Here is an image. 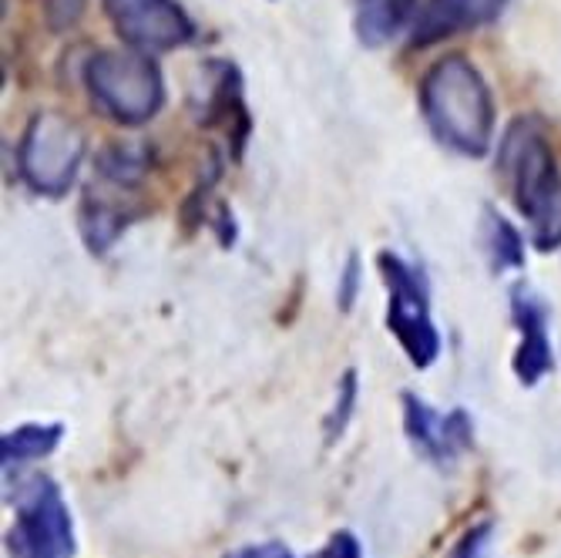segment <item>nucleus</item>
Returning a JSON list of instances; mask_svg holds the SVG:
<instances>
[{
	"instance_id": "obj_2",
	"label": "nucleus",
	"mask_w": 561,
	"mask_h": 558,
	"mask_svg": "<svg viewBox=\"0 0 561 558\" xmlns=\"http://www.w3.org/2000/svg\"><path fill=\"white\" fill-rule=\"evenodd\" d=\"M497 172L518 213L531 223L538 249L561 246V175L538 118H518L497 148Z\"/></svg>"
},
{
	"instance_id": "obj_6",
	"label": "nucleus",
	"mask_w": 561,
	"mask_h": 558,
	"mask_svg": "<svg viewBox=\"0 0 561 558\" xmlns=\"http://www.w3.org/2000/svg\"><path fill=\"white\" fill-rule=\"evenodd\" d=\"M377 263L390 289L387 330L403 346L407 361L417 371H427L440 357V333L431 317V286L424 273L411 263H403L397 252H380Z\"/></svg>"
},
{
	"instance_id": "obj_8",
	"label": "nucleus",
	"mask_w": 561,
	"mask_h": 558,
	"mask_svg": "<svg viewBox=\"0 0 561 558\" xmlns=\"http://www.w3.org/2000/svg\"><path fill=\"white\" fill-rule=\"evenodd\" d=\"M403 431L421 458L437 468H450L465 451L474 447V421L465 408L434 411L431 403L407 390L403 397Z\"/></svg>"
},
{
	"instance_id": "obj_19",
	"label": "nucleus",
	"mask_w": 561,
	"mask_h": 558,
	"mask_svg": "<svg viewBox=\"0 0 561 558\" xmlns=\"http://www.w3.org/2000/svg\"><path fill=\"white\" fill-rule=\"evenodd\" d=\"M360 257H350L346 266H343V276H340V286H336V299H340V310H353V303H356V293H360Z\"/></svg>"
},
{
	"instance_id": "obj_20",
	"label": "nucleus",
	"mask_w": 561,
	"mask_h": 558,
	"mask_svg": "<svg viewBox=\"0 0 561 558\" xmlns=\"http://www.w3.org/2000/svg\"><path fill=\"white\" fill-rule=\"evenodd\" d=\"M491 522H481V525H474L461 542H457V548L450 551V558H484V551H488V545H491Z\"/></svg>"
},
{
	"instance_id": "obj_21",
	"label": "nucleus",
	"mask_w": 561,
	"mask_h": 558,
	"mask_svg": "<svg viewBox=\"0 0 561 558\" xmlns=\"http://www.w3.org/2000/svg\"><path fill=\"white\" fill-rule=\"evenodd\" d=\"M226 558H296V555L283 542H252V545L232 548Z\"/></svg>"
},
{
	"instance_id": "obj_13",
	"label": "nucleus",
	"mask_w": 561,
	"mask_h": 558,
	"mask_svg": "<svg viewBox=\"0 0 561 558\" xmlns=\"http://www.w3.org/2000/svg\"><path fill=\"white\" fill-rule=\"evenodd\" d=\"M481 239H484V252H488V263H491L494 273L522 270L525 266V239L518 236V229L507 223L501 213L484 209Z\"/></svg>"
},
{
	"instance_id": "obj_14",
	"label": "nucleus",
	"mask_w": 561,
	"mask_h": 558,
	"mask_svg": "<svg viewBox=\"0 0 561 558\" xmlns=\"http://www.w3.org/2000/svg\"><path fill=\"white\" fill-rule=\"evenodd\" d=\"M125 229V216L112 206H101V202H88L81 213V232L91 252H105L112 249V242L122 236Z\"/></svg>"
},
{
	"instance_id": "obj_3",
	"label": "nucleus",
	"mask_w": 561,
	"mask_h": 558,
	"mask_svg": "<svg viewBox=\"0 0 561 558\" xmlns=\"http://www.w3.org/2000/svg\"><path fill=\"white\" fill-rule=\"evenodd\" d=\"M91 101L118 125H145L165 105V81L148 50H101L84 68Z\"/></svg>"
},
{
	"instance_id": "obj_11",
	"label": "nucleus",
	"mask_w": 561,
	"mask_h": 558,
	"mask_svg": "<svg viewBox=\"0 0 561 558\" xmlns=\"http://www.w3.org/2000/svg\"><path fill=\"white\" fill-rule=\"evenodd\" d=\"M65 437V424H21L11 428L4 437H0V462H4V471L41 462L47 454H55L58 444Z\"/></svg>"
},
{
	"instance_id": "obj_10",
	"label": "nucleus",
	"mask_w": 561,
	"mask_h": 558,
	"mask_svg": "<svg viewBox=\"0 0 561 558\" xmlns=\"http://www.w3.org/2000/svg\"><path fill=\"white\" fill-rule=\"evenodd\" d=\"M507 0H431L411 27L414 47H431L444 37L488 27L501 18Z\"/></svg>"
},
{
	"instance_id": "obj_7",
	"label": "nucleus",
	"mask_w": 561,
	"mask_h": 558,
	"mask_svg": "<svg viewBox=\"0 0 561 558\" xmlns=\"http://www.w3.org/2000/svg\"><path fill=\"white\" fill-rule=\"evenodd\" d=\"M105 11L128 47L148 50H175L195 37L192 18L175 0H105Z\"/></svg>"
},
{
	"instance_id": "obj_17",
	"label": "nucleus",
	"mask_w": 561,
	"mask_h": 558,
	"mask_svg": "<svg viewBox=\"0 0 561 558\" xmlns=\"http://www.w3.org/2000/svg\"><path fill=\"white\" fill-rule=\"evenodd\" d=\"M88 0H44V18L50 31H68L81 21Z\"/></svg>"
},
{
	"instance_id": "obj_4",
	"label": "nucleus",
	"mask_w": 561,
	"mask_h": 558,
	"mask_svg": "<svg viewBox=\"0 0 561 558\" xmlns=\"http://www.w3.org/2000/svg\"><path fill=\"white\" fill-rule=\"evenodd\" d=\"M14 525L8 528L11 558H75V519L55 478L31 475L14 485Z\"/></svg>"
},
{
	"instance_id": "obj_16",
	"label": "nucleus",
	"mask_w": 561,
	"mask_h": 558,
	"mask_svg": "<svg viewBox=\"0 0 561 558\" xmlns=\"http://www.w3.org/2000/svg\"><path fill=\"white\" fill-rule=\"evenodd\" d=\"M353 408H356V371H346L340 377V387H336V403H333V411L327 418V441H340L350 418H353Z\"/></svg>"
},
{
	"instance_id": "obj_18",
	"label": "nucleus",
	"mask_w": 561,
	"mask_h": 558,
	"mask_svg": "<svg viewBox=\"0 0 561 558\" xmlns=\"http://www.w3.org/2000/svg\"><path fill=\"white\" fill-rule=\"evenodd\" d=\"M310 558H364V545L360 538H356L353 532L340 528L327 538V545L320 551H313Z\"/></svg>"
},
{
	"instance_id": "obj_5",
	"label": "nucleus",
	"mask_w": 561,
	"mask_h": 558,
	"mask_svg": "<svg viewBox=\"0 0 561 558\" xmlns=\"http://www.w3.org/2000/svg\"><path fill=\"white\" fill-rule=\"evenodd\" d=\"M84 151H88V141L78 122H71L61 112H37L27 122L21 148H18L21 179L34 192L58 198L71 189L84 162Z\"/></svg>"
},
{
	"instance_id": "obj_9",
	"label": "nucleus",
	"mask_w": 561,
	"mask_h": 558,
	"mask_svg": "<svg viewBox=\"0 0 561 558\" xmlns=\"http://www.w3.org/2000/svg\"><path fill=\"white\" fill-rule=\"evenodd\" d=\"M512 320L518 327V353H515V377L522 387H535L541 384L554 361H551V340H548V307L545 299L528 286V283H518L512 289Z\"/></svg>"
},
{
	"instance_id": "obj_12",
	"label": "nucleus",
	"mask_w": 561,
	"mask_h": 558,
	"mask_svg": "<svg viewBox=\"0 0 561 558\" xmlns=\"http://www.w3.org/2000/svg\"><path fill=\"white\" fill-rule=\"evenodd\" d=\"M417 0H356V37L367 47H383L411 18Z\"/></svg>"
},
{
	"instance_id": "obj_1",
	"label": "nucleus",
	"mask_w": 561,
	"mask_h": 558,
	"mask_svg": "<svg viewBox=\"0 0 561 558\" xmlns=\"http://www.w3.org/2000/svg\"><path fill=\"white\" fill-rule=\"evenodd\" d=\"M421 115L457 156L481 159L494 138V98L465 55H447L421 81Z\"/></svg>"
},
{
	"instance_id": "obj_15",
	"label": "nucleus",
	"mask_w": 561,
	"mask_h": 558,
	"mask_svg": "<svg viewBox=\"0 0 561 558\" xmlns=\"http://www.w3.org/2000/svg\"><path fill=\"white\" fill-rule=\"evenodd\" d=\"M101 166V175H108L112 182H118V185H131V182H138L141 179V172H145V159H141V151L138 148H131V145H112V148H105L101 151V159H98Z\"/></svg>"
}]
</instances>
